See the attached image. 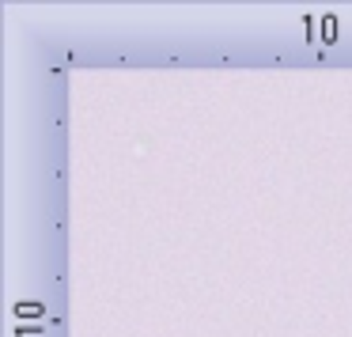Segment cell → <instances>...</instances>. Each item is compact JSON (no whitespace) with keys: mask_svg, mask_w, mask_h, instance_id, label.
I'll use <instances>...</instances> for the list:
<instances>
[{"mask_svg":"<svg viewBox=\"0 0 352 337\" xmlns=\"http://www.w3.org/2000/svg\"><path fill=\"white\" fill-rule=\"evenodd\" d=\"M16 311H19V314H42V307H38V303H19Z\"/></svg>","mask_w":352,"mask_h":337,"instance_id":"cell-1","label":"cell"}]
</instances>
